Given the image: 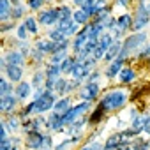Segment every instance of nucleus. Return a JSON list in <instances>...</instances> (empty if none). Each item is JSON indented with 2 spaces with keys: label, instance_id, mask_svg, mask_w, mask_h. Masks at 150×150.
<instances>
[{
  "label": "nucleus",
  "instance_id": "obj_17",
  "mask_svg": "<svg viewBox=\"0 0 150 150\" xmlns=\"http://www.w3.org/2000/svg\"><path fill=\"white\" fill-rule=\"evenodd\" d=\"M44 127H46L48 131H64L65 125H64V120H62V113L51 110V113L46 117V124H44Z\"/></svg>",
  "mask_w": 150,
  "mask_h": 150
},
{
  "label": "nucleus",
  "instance_id": "obj_3",
  "mask_svg": "<svg viewBox=\"0 0 150 150\" xmlns=\"http://www.w3.org/2000/svg\"><path fill=\"white\" fill-rule=\"evenodd\" d=\"M129 97H127V92L124 88H111L108 92H104L99 99V103L108 110V111H118L122 110L125 104H127Z\"/></svg>",
  "mask_w": 150,
  "mask_h": 150
},
{
  "label": "nucleus",
  "instance_id": "obj_10",
  "mask_svg": "<svg viewBox=\"0 0 150 150\" xmlns=\"http://www.w3.org/2000/svg\"><path fill=\"white\" fill-rule=\"evenodd\" d=\"M113 42H115V37H113L110 32H104V34L101 35V39H99V44H97V48L94 50L92 57H94L97 62L104 60V55H106V51H108V50L113 46Z\"/></svg>",
  "mask_w": 150,
  "mask_h": 150
},
{
  "label": "nucleus",
  "instance_id": "obj_2",
  "mask_svg": "<svg viewBox=\"0 0 150 150\" xmlns=\"http://www.w3.org/2000/svg\"><path fill=\"white\" fill-rule=\"evenodd\" d=\"M148 41V34L143 30V32H132L129 35H125V39L122 41V51L118 57L129 60L132 58V55H138V51L146 44Z\"/></svg>",
  "mask_w": 150,
  "mask_h": 150
},
{
  "label": "nucleus",
  "instance_id": "obj_42",
  "mask_svg": "<svg viewBox=\"0 0 150 150\" xmlns=\"http://www.w3.org/2000/svg\"><path fill=\"white\" fill-rule=\"evenodd\" d=\"M44 6H46V2L44 0H27V7L30 9V11H42L44 9Z\"/></svg>",
  "mask_w": 150,
  "mask_h": 150
},
{
  "label": "nucleus",
  "instance_id": "obj_37",
  "mask_svg": "<svg viewBox=\"0 0 150 150\" xmlns=\"http://www.w3.org/2000/svg\"><path fill=\"white\" fill-rule=\"evenodd\" d=\"M14 48L20 50L25 57H28L30 51H32V48H34V44H30L28 41H21V39H18V41H14Z\"/></svg>",
  "mask_w": 150,
  "mask_h": 150
},
{
  "label": "nucleus",
  "instance_id": "obj_26",
  "mask_svg": "<svg viewBox=\"0 0 150 150\" xmlns=\"http://www.w3.org/2000/svg\"><path fill=\"white\" fill-rule=\"evenodd\" d=\"M88 124V117L87 115H83V117H80L78 120H74L71 125H67V132L69 134H81V131H83V127Z\"/></svg>",
  "mask_w": 150,
  "mask_h": 150
},
{
  "label": "nucleus",
  "instance_id": "obj_15",
  "mask_svg": "<svg viewBox=\"0 0 150 150\" xmlns=\"http://www.w3.org/2000/svg\"><path fill=\"white\" fill-rule=\"evenodd\" d=\"M2 72L7 76L9 81H13V83H20V81H23L25 69H23L21 65H11V64H6V65L2 67Z\"/></svg>",
  "mask_w": 150,
  "mask_h": 150
},
{
  "label": "nucleus",
  "instance_id": "obj_29",
  "mask_svg": "<svg viewBox=\"0 0 150 150\" xmlns=\"http://www.w3.org/2000/svg\"><path fill=\"white\" fill-rule=\"evenodd\" d=\"M28 58H30V62H32V64H35V65H42V64H46V62H48V60H46V53H44V51H41V50H37L35 46L32 48V51H30Z\"/></svg>",
  "mask_w": 150,
  "mask_h": 150
},
{
  "label": "nucleus",
  "instance_id": "obj_11",
  "mask_svg": "<svg viewBox=\"0 0 150 150\" xmlns=\"http://www.w3.org/2000/svg\"><path fill=\"white\" fill-rule=\"evenodd\" d=\"M46 124V117L44 115H37V117H27L21 124V131L25 134L34 132V131H41Z\"/></svg>",
  "mask_w": 150,
  "mask_h": 150
},
{
  "label": "nucleus",
  "instance_id": "obj_30",
  "mask_svg": "<svg viewBox=\"0 0 150 150\" xmlns=\"http://www.w3.org/2000/svg\"><path fill=\"white\" fill-rule=\"evenodd\" d=\"M30 83L34 85V90L39 88V87H44V83H46V72H44V69H35V72L32 74V81Z\"/></svg>",
  "mask_w": 150,
  "mask_h": 150
},
{
  "label": "nucleus",
  "instance_id": "obj_27",
  "mask_svg": "<svg viewBox=\"0 0 150 150\" xmlns=\"http://www.w3.org/2000/svg\"><path fill=\"white\" fill-rule=\"evenodd\" d=\"M13 20V4L11 0H0V21Z\"/></svg>",
  "mask_w": 150,
  "mask_h": 150
},
{
  "label": "nucleus",
  "instance_id": "obj_12",
  "mask_svg": "<svg viewBox=\"0 0 150 150\" xmlns=\"http://www.w3.org/2000/svg\"><path fill=\"white\" fill-rule=\"evenodd\" d=\"M125 141H132V139L127 138V134H125L124 129H122V131H118V132L108 136L106 143L103 145V150H118V146H120L122 143H125Z\"/></svg>",
  "mask_w": 150,
  "mask_h": 150
},
{
  "label": "nucleus",
  "instance_id": "obj_13",
  "mask_svg": "<svg viewBox=\"0 0 150 150\" xmlns=\"http://www.w3.org/2000/svg\"><path fill=\"white\" fill-rule=\"evenodd\" d=\"M88 39H90V37H88V23H87V25H85L78 34H76V35H74V39L71 41V51L76 55L80 50H83V48H85V44L88 42Z\"/></svg>",
  "mask_w": 150,
  "mask_h": 150
},
{
  "label": "nucleus",
  "instance_id": "obj_24",
  "mask_svg": "<svg viewBox=\"0 0 150 150\" xmlns=\"http://www.w3.org/2000/svg\"><path fill=\"white\" fill-rule=\"evenodd\" d=\"M136 71L132 69V67H129V65H124L122 67V71H120V74H118V81L122 83V85H129V83H132L134 80H136Z\"/></svg>",
  "mask_w": 150,
  "mask_h": 150
},
{
  "label": "nucleus",
  "instance_id": "obj_19",
  "mask_svg": "<svg viewBox=\"0 0 150 150\" xmlns=\"http://www.w3.org/2000/svg\"><path fill=\"white\" fill-rule=\"evenodd\" d=\"M32 90H34V85H32L30 81H20V83H16V87H14V96L18 97L20 103H23L25 99H28V97L32 96Z\"/></svg>",
  "mask_w": 150,
  "mask_h": 150
},
{
  "label": "nucleus",
  "instance_id": "obj_16",
  "mask_svg": "<svg viewBox=\"0 0 150 150\" xmlns=\"http://www.w3.org/2000/svg\"><path fill=\"white\" fill-rule=\"evenodd\" d=\"M125 58H122V57H118V58H115L113 62H110L108 65H106V69H104V78H108V80H115V78H118V74H120V71H122V67L125 65Z\"/></svg>",
  "mask_w": 150,
  "mask_h": 150
},
{
  "label": "nucleus",
  "instance_id": "obj_20",
  "mask_svg": "<svg viewBox=\"0 0 150 150\" xmlns=\"http://www.w3.org/2000/svg\"><path fill=\"white\" fill-rule=\"evenodd\" d=\"M106 113H110L99 101H97V106L92 110V113L88 115V124L90 125H97V124H101L104 118H106Z\"/></svg>",
  "mask_w": 150,
  "mask_h": 150
},
{
  "label": "nucleus",
  "instance_id": "obj_50",
  "mask_svg": "<svg viewBox=\"0 0 150 150\" xmlns=\"http://www.w3.org/2000/svg\"><path fill=\"white\" fill-rule=\"evenodd\" d=\"M118 150H134V145H132V141H125L118 146Z\"/></svg>",
  "mask_w": 150,
  "mask_h": 150
},
{
  "label": "nucleus",
  "instance_id": "obj_7",
  "mask_svg": "<svg viewBox=\"0 0 150 150\" xmlns=\"http://www.w3.org/2000/svg\"><path fill=\"white\" fill-rule=\"evenodd\" d=\"M148 25H150V11H148V6L146 4H136L132 32H143Z\"/></svg>",
  "mask_w": 150,
  "mask_h": 150
},
{
  "label": "nucleus",
  "instance_id": "obj_49",
  "mask_svg": "<svg viewBox=\"0 0 150 150\" xmlns=\"http://www.w3.org/2000/svg\"><path fill=\"white\" fill-rule=\"evenodd\" d=\"M129 4H131V0H113V6L117 7H129Z\"/></svg>",
  "mask_w": 150,
  "mask_h": 150
},
{
  "label": "nucleus",
  "instance_id": "obj_52",
  "mask_svg": "<svg viewBox=\"0 0 150 150\" xmlns=\"http://www.w3.org/2000/svg\"><path fill=\"white\" fill-rule=\"evenodd\" d=\"M134 2H136V4H145L146 0H134Z\"/></svg>",
  "mask_w": 150,
  "mask_h": 150
},
{
  "label": "nucleus",
  "instance_id": "obj_53",
  "mask_svg": "<svg viewBox=\"0 0 150 150\" xmlns=\"http://www.w3.org/2000/svg\"><path fill=\"white\" fill-rule=\"evenodd\" d=\"M44 2H46V6H50V4L53 2V0H44Z\"/></svg>",
  "mask_w": 150,
  "mask_h": 150
},
{
  "label": "nucleus",
  "instance_id": "obj_39",
  "mask_svg": "<svg viewBox=\"0 0 150 150\" xmlns=\"http://www.w3.org/2000/svg\"><path fill=\"white\" fill-rule=\"evenodd\" d=\"M74 62H76V57H74V55H69V57H67V58L60 64V69H62V72H64V76L71 72V69H72Z\"/></svg>",
  "mask_w": 150,
  "mask_h": 150
},
{
  "label": "nucleus",
  "instance_id": "obj_18",
  "mask_svg": "<svg viewBox=\"0 0 150 150\" xmlns=\"http://www.w3.org/2000/svg\"><path fill=\"white\" fill-rule=\"evenodd\" d=\"M2 57L6 58V64H11V65H21V67H25V64H27V57H25L20 50H16V48L9 50V51L4 53Z\"/></svg>",
  "mask_w": 150,
  "mask_h": 150
},
{
  "label": "nucleus",
  "instance_id": "obj_33",
  "mask_svg": "<svg viewBox=\"0 0 150 150\" xmlns=\"http://www.w3.org/2000/svg\"><path fill=\"white\" fill-rule=\"evenodd\" d=\"M23 23H25V27L28 28V32L32 34V35H37L39 34V20H35V16H27L25 20H23Z\"/></svg>",
  "mask_w": 150,
  "mask_h": 150
},
{
  "label": "nucleus",
  "instance_id": "obj_25",
  "mask_svg": "<svg viewBox=\"0 0 150 150\" xmlns=\"http://www.w3.org/2000/svg\"><path fill=\"white\" fill-rule=\"evenodd\" d=\"M117 23L118 27L127 34V32H132V23H134V16L129 14V13H124L120 16H117Z\"/></svg>",
  "mask_w": 150,
  "mask_h": 150
},
{
  "label": "nucleus",
  "instance_id": "obj_14",
  "mask_svg": "<svg viewBox=\"0 0 150 150\" xmlns=\"http://www.w3.org/2000/svg\"><path fill=\"white\" fill-rule=\"evenodd\" d=\"M18 97L14 94H7V96H0V111L2 115H13L18 108Z\"/></svg>",
  "mask_w": 150,
  "mask_h": 150
},
{
  "label": "nucleus",
  "instance_id": "obj_45",
  "mask_svg": "<svg viewBox=\"0 0 150 150\" xmlns=\"http://www.w3.org/2000/svg\"><path fill=\"white\" fill-rule=\"evenodd\" d=\"M80 150H103V143L101 141H92V143L83 145Z\"/></svg>",
  "mask_w": 150,
  "mask_h": 150
},
{
  "label": "nucleus",
  "instance_id": "obj_54",
  "mask_svg": "<svg viewBox=\"0 0 150 150\" xmlns=\"http://www.w3.org/2000/svg\"><path fill=\"white\" fill-rule=\"evenodd\" d=\"M146 6H148V11H150V2H148V4H146Z\"/></svg>",
  "mask_w": 150,
  "mask_h": 150
},
{
  "label": "nucleus",
  "instance_id": "obj_35",
  "mask_svg": "<svg viewBox=\"0 0 150 150\" xmlns=\"http://www.w3.org/2000/svg\"><path fill=\"white\" fill-rule=\"evenodd\" d=\"M14 87H16V85H13V81L6 80V76H2V78H0V96L14 94Z\"/></svg>",
  "mask_w": 150,
  "mask_h": 150
},
{
  "label": "nucleus",
  "instance_id": "obj_1",
  "mask_svg": "<svg viewBox=\"0 0 150 150\" xmlns=\"http://www.w3.org/2000/svg\"><path fill=\"white\" fill-rule=\"evenodd\" d=\"M57 99H58V96L53 92V90H46L41 97H37V99H32L18 115L21 117V120H25L27 117H37V115H44V113H48V111H51L53 110V106H55V103H57Z\"/></svg>",
  "mask_w": 150,
  "mask_h": 150
},
{
  "label": "nucleus",
  "instance_id": "obj_48",
  "mask_svg": "<svg viewBox=\"0 0 150 150\" xmlns=\"http://www.w3.org/2000/svg\"><path fill=\"white\" fill-rule=\"evenodd\" d=\"M69 145H72V139H71V138H69V139H64L60 145H57V146H55V150H65Z\"/></svg>",
  "mask_w": 150,
  "mask_h": 150
},
{
  "label": "nucleus",
  "instance_id": "obj_4",
  "mask_svg": "<svg viewBox=\"0 0 150 150\" xmlns=\"http://www.w3.org/2000/svg\"><path fill=\"white\" fill-rule=\"evenodd\" d=\"M25 148L27 150H53V138L51 134H44L42 131H34L25 136Z\"/></svg>",
  "mask_w": 150,
  "mask_h": 150
},
{
  "label": "nucleus",
  "instance_id": "obj_40",
  "mask_svg": "<svg viewBox=\"0 0 150 150\" xmlns=\"http://www.w3.org/2000/svg\"><path fill=\"white\" fill-rule=\"evenodd\" d=\"M136 60H141V62H150V42H148V44H145V46L138 51Z\"/></svg>",
  "mask_w": 150,
  "mask_h": 150
},
{
  "label": "nucleus",
  "instance_id": "obj_32",
  "mask_svg": "<svg viewBox=\"0 0 150 150\" xmlns=\"http://www.w3.org/2000/svg\"><path fill=\"white\" fill-rule=\"evenodd\" d=\"M67 57H69V50H58V51H55V53H51L48 57V62L55 64V65H60Z\"/></svg>",
  "mask_w": 150,
  "mask_h": 150
},
{
  "label": "nucleus",
  "instance_id": "obj_36",
  "mask_svg": "<svg viewBox=\"0 0 150 150\" xmlns=\"http://www.w3.org/2000/svg\"><path fill=\"white\" fill-rule=\"evenodd\" d=\"M46 37H50L51 41H64V39H67L65 34H64L60 28H57V27H50V28H46Z\"/></svg>",
  "mask_w": 150,
  "mask_h": 150
},
{
  "label": "nucleus",
  "instance_id": "obj_5",
  "mask_svg": "<svg viewBox=\"0 0 150 150\" xmlns=\"http://www.w3.org/2000/svg\"><path fill=\"white\" fill-rule=\"evenodd\" d=\"M74 57H76V55H74ZM96 65H97V60L94 57H90L87 60H78L76 58V62H74V65H72V69L69 72V76L74 78V80H80L81 83H85L87 78L92 74V71L96 69Z\"/></svg>",
  "mask_w": 150,
  "mask_h": 150
},
{
  "label": "nucleus",
  "instance_id": "obj_8",
  "mask_svg": "<svg viewBox=\"0 0 150 150\" xmlns=\"http://www.w3.org/2000/svg\"><path fill=\"white\" fill-rule=\"evenodd\" d=\"M78 97L81 101H88V103L99 101L101 99V85H99V81H85L78 90Z\"/></svg>",
  "mask_w": 150,
  "mask_h": 150
},
{
  "label": "nucleus",
  "instance_id": "obj_28",
  "mask_svg": "<svg viewBox=\"0 0 150 150\" xmlns=\"http://www.w3.org/2000/svg\"><path fill=\"white\" fill-rule=\"evenodd\" d=\"M120 51H122V41H115V42H113V46L106 51V55H104V60H103V62H106V64L113 62L115 58H118Z\"/></svg>",
  "mask_w": 150,
  "mask_h": 150
},
{
  "label": "nucleus",
  "instance_id": "obj_47",
  "mask_svg": "<svg viewBox=\"0 0 150 150\" xmlns=\"http://www.w3.org/2000/svg\"><path fill=\"white\" fill-rule=\"evenodd\" d=\"M101 76H104V74H103V72H99V69H94V71H92V74L87 78V81H99V78H101Z\"/></svg>",
  "mask_w": 150,
  "mask_h": 150
},
{
  "label": "nucleus",
  "instance_id": "obj_51",
  "mask_svg": "<svg viewBox=\"0 0 150 150\" xmlns=\"http://www.w3.org/2000/svg\"><path fill=\"white\" fill-rule=\"evenodd\" d=\"M11 4L13 6H18V4H21V0H11Z\"/></svg>",
  "mask_w": 150,
  "mask_h": 150
},
{
  "label": "nucleus",
  "instance_id": "obj_41",
  "mask_svg": "<svg viewBox=\"0 0 150 150\" xmlns=\"http://www.w3.org/2000/svg\"><path fill=\"white\" fill-rule=\"evenodd\" d=\"M132 145H134V150H150V141L143 138H134Z\"/></svg>",
  "mask_w": 150,
  "mask_h": 150
},
{
  "label": "nucleus",
  "instance_id": "obj_46",
  "mask_svg": "<svg viewBox=\"0 0 150 150\" xmlns=\"http://www.w3.org/2000/svg\"><path fill=\"white\" fill-rule=\"evenodd\" d=\"M143 120H145V125H143V132L150 136V113H143Z\"/></svg>",
  "mask_w": 150,
  "mask_h": 150
},
{
  "label": "nucleus",
  "instance_id": "obj_6",
  "mask_svg": "<svg viewBox=\"0 0 150 150\" xmlns=\"http://www.w3.org/2000/svg\"><path fill=\"white\" fill-rule=\"evenodd\" d=\"M90 110H92V103H88V101H80L78 104H74L69 111H65V113L62 115L64 125H65V127H67V125H71L74 120H78L80 117L87 115Z\"/></svg>",
  "mask_w": 150,
  "mask_h": 150
},
{
  "label": "nucleus",
  "instance_id": "obj_9",
  "mask_svg": "<svg viewBox=\"0 0 150 150\" xmlns=\"http://www.w3.org/2000/svg\"><path fill=\"white\" fill-rule=\"evenodd\" d=\"M37 20H39V23H41L42 27H46V28L55 27V25L58 23V20H60V16H58V7H51V6H50V7L39 11Z\"/></svg>",
  "mask_w": 150,
  "mask_h": 150
},
{
  "label": "nucleus",
  "instance_id": "obj_21",
  "mask_svg": "<svg viewBox=\"0 0 150 150\" xmlns=\"http://www.w3.org/2000/svg\"><path fill=\"white\" fill-rule=\"evenodd\" d=\"M34 46L41 51H44L46 55H51L57 51V41H51L50 37H41L37 41H34Z\"/></svg>",
  "mask_w": 150,
  "mask_h": 150
},
{
  "label": "nucleus",
  "instance_id": "obj_34",
  "mask_svg": "<svg viewBox=\"0 0 150 150\" xmlns=\"http://www.w3.org/2000/svg\"><path fill=\"white\" fill-rule=\"evenodd\" d=\"M27 9H28V7H27V4H23V2L18 4V6H13V20H14V21L25 20V18H27V16H25V14H27Z\"/></svg>",
  "mask_w": 150,
  "mask_h": 150
},
{
  "label": "nucleus",
  "instance_id": "obj_43",
  "mask_svg": "<svg viewBox=\"0 0 150 150\" xmlns=\"http://www.w3.org/2000/svg\"><path fill=\"white\" fill-rule=\"evenodd\" d=\"M28 34H30V32H28V28L25 27V23H20V25L16 27V37H18V39L27 41V39H28Z\"/></svg>",
  "mask_w": 150,
  "mask_h": 150
},
{
  "label": "nucleus",
  "instance_id": "obj_23",
  "mask_svg": "<svg viewBox=\"0 0 150 150\" xmlns=\"http://www.w3.org/2000/svg\"><path fill=\"white\" fill-rule=\"evenodd\" d=\"M2 120H4L6 127H7L11 132H18V131L21 129V124H23V120H21V117H20L18 113L7 115V118H2Z\"/></svg>",
  "mask_w": 150,
  "mask_h": 150
},
{
  "label": "nucleus",
  "instance_id": "obj_31",
  "mask_svg": "<svg viewBox=\"0 0 150 150\" xmlns=\"http://www.w3.org/2000/svg\"><path fill=\"white\" fill-rule=\"evenodd\" d=\"M72 20L76 21L78 25H81V27H85L87 23H90L92 21V18H90V14L88 13H85L83 9H76L72 13Z\"/></svg>",
  "mask_w": 150,
  "mask_h": 150
},
{
  "label": "nucleus",
  "instance_id": "obj_38",
  "mask_svg": "<svg viewBox=\"0 0 150 150\" xmlns=\"http://www.w3.org/2000/svg\"><path fill=\"white\" fill-rule=\"evenodd\" d=\"M58 7V16H60V20H71L72 18V9H71V6H67V4H60V6H57Z\"/></svg>",
  "mask_w": 150,
  "mask_h": 150
},
{
  "label": "nucleus",
  "instance_id": "obj_22",
  "mask_svg": "<svg viewBox=\"0 0 150 150\" xmlns=\"http://www.w3.org/2000/svg\"><path fill=\"white\" fill-rule=\"evenodd\" d=\"M72 96H65V97H58L57 99V103H55V106H53V111H58V113H65V111H69L74 104H72Z\"/></svg>",
  "mask_w": 150,
  "mask_h": 150
},
{
  "label": "nucleus",
  "instance_id": "obj_44",
  "mask_svg": "<svg viewBox=\"0 0 150 150\" xmlns=\"http://www.w3.org/2000/svg\"><path fill=\"white\" fill-rule=\"evenodd\" d=\"M16 21L14 20H9V21H2V27H0V32L2 34H7V32H11L13 28H16L18 25H14Z\"/></svg>",
  "mask_w": 150,
  "mask_h": 150
}]
</instances>
